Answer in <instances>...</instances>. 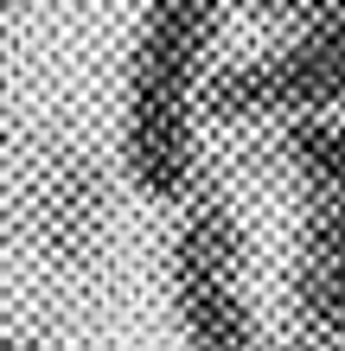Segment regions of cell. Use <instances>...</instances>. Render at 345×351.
I'll return each mask as SVG.
<instances>
[{"label": "cell", "mask_w": 345, "mask_h": 351, "mask_svg": "<svg viewBox=\"0 0 345 351\" xmlns=\"http://www.w3.org/2000/svg\"><path fill=\"white\" fill-rule=\"evenodd\" d=\"M32 211V237L58 268H84L103 243V217H109V179L84 147H45L26 192Z\"/></svg>", "instance_id": "obj_2"}, {"label": "cell", "mask_w": 345, "mask_h": 351, "mask_svg": "<svg viewBox=\"0 0 345 351\" xmlns=\"http://www.w3.org/2000/svg\"><path fill=\"white\" fill-rule=\"evenodd\" d=\"M186 77L128 64V109H121V179L154 204H179L198 192V109Z\"/></svg>", "instance_id": "obj_1"}, {"label": "cell", "mask_w": 345, "mask_h": 351, "mask_svg": "<svg viewBox=\"0 0 345 351\" xmlns=\"http://www.w3.org/2000/svg\"><path fill=\"white\" fill-rule=\"evenodd\" d=\"M281 160L313 211H339L345 204V121L320 109L281 115Z\"/></svg>", "instance_id": "obj_5"}, {"label": "cell", "mask_w": 345, "mask_h": 351, "mask_svg": "<svg viewBox=\"0 0 345 351\" xmlns=\"http://www.w3.org/2000/svg\"><path fill=\"white\" fill-rule=\"evenodd\" d=\"M179 204H186V217H179V230H173L167 275L173 281H237V268H243V223H237V211L217 192H205V185H198L192 198H179Z\"/></svg>", "instance_id": "obj_4"}, {"label": "cell", "mask_w": 345, "mask_h": 351, "mask_svg": "<svg viewBox=\"0 0 345 351\" xmlns=\"http://www.w3.org/2000/svg\"><path fill=\"white\" fill-rule=\"evenodd\" d=\"M13 7H19V0H0V26H7V19H13Z\"/></svg>", "instance_id": "obj_9"}, {"label": "cell", "mask_w": 345, "mask_h": 351, "mask_svg": "<svg viewBox=\"0 0 345 351\" xmlns=\"http://www.w3.org/2000/svg\"><path fill=\"white\" fill-rule=\"evenodd\" d=\"M269 64H275L281 115H294V109L339 115L345 109V7L313 19V26H294L288 45L269 51Z\"/></svg>", "instance_id": "obj_3"}, {"label": "cell", "mask_w": 345, "mask_h": 351, "mask_svg": "<svg viewBox=\"0 0 345 351\" xmlns=\"http://www.w3.org/2000/svg\"><path fill=\"white\" fill-rule=\"evenodd\" d=\"M198 121L217 128H256V121L281 115V90H275V64L269 58H230V64H205L192 90Z\"/></svg>", "instance_id": "obj_6"}, {"label": "cell", "mask_w": 345, "mask_h": 351, "mask_svg": "<svg viewBox=\"0 0 345 351\" xmlns=\"http://www.w3.org/2000/svg\"><path fill=\"white\" fill-rule=\"evenodd\" d=\"M173 306L192 351H256V319L237 281H173Z\"/></svg>", "instance_id": "obj_7"}, {"label": "cell", "mask_w": 345, "mask_h": 351, "mask_svg": "<svg viewBox=\"0 0 345 351\" xmlns=\"http://www.w3.org/2000/svg\"><path fill=\"white\" fill-rule=\"evenodd\" d=\"M0 351H38L32 339H0Z\"/></svg>", "instance_id": "obj_8"}, {"label": "cell", "mask_w": 345, "mask_h": 351, "mask_svg": "<svg viewBox=\"0 0 345 351\" xmlns=\"http://www.w3.org/2000/svg\"><path fill=\"white\" fill-rule=\"evenodd\" d=\"M281 351H320V345H281Z\"/></svg>", "instance_id": "obj_10"}]
</instances>
